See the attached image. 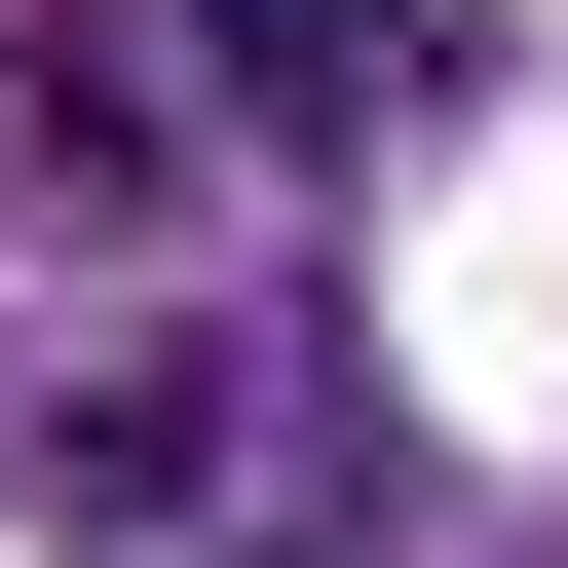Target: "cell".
<instances>
[{
    "mask_svg": "<svg viewBox=\"0 0 568 568\" xmlns=\"http://www.w3.org/2000/svg\"><path fill=\"white\" fill-rule=\"evenodd\" d=\"M0 190H39L77 265L190 227V39H152V0H0Z\"/></svg>",
    "mask_w": 568,
    "mask_h": 568,
    "instance_id": "obj_1",
    "label": "cell"
},
{
    "mask_svg": "<svg viewBox=\"0 0 568 568\" xmlns=\"http://www.w3.org/2000/svg\"><path fill=\"white\" fill-rule=\"evenodd\" d=\"M0 493H39V530H190V493H227V342H77Z\"/></svg>",
    "mask_w": 568,
    "mask_h": 568,
    "instance_id": "obj_2",
    "label": "cell"
}]
</instances>
